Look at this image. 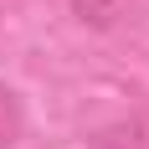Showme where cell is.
<instances>
[{
	"instance_id": "6da1fadb",
	"label": "cell",
	"mask_w": 149,
	"mask_h": 149,
	"mask_svg": "<svg viewBox=\"0 0 149 149\" xmlns=\"http://www.w3.org/2000/svg\"><path fill=\"white\" fill-rule=\"evenodd\" d=\"M72 5V21L77 26H88V31H108V26H118V15L129 0H67Z\"/></svg>"
},
{
	"instance_id": "7a4b0ae2",
	"label": "cell",
	"mask_w": 149,
	"mask_h": 149,
	"mask_svg": "<svg viewBox=\"0 0 149 149\" xmlns=\"http://www.w3.org/2000/svg\"><path fill=\"white\" fill-rule=\"evenodd\" d=\"M93 149H149L144 123H113V129H103L93 139Z\"/></svg>"
},
{
	"instance_id": "3957f363",
	"label": "cell",
	"mask_w": 149,
	"mask_h": 149,
	"mask_svg": "<svg viewBox=\"0 0 149 149\" xmlns=\"http://www.w3.org/2000/svg\"><path fill=\"white\" fill-rule=\"evenodd\" d=\"M15 134H21V103H15V93L0 82V149L15 144Z\"/></svg>"
}]
</instances>
